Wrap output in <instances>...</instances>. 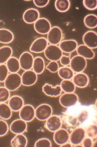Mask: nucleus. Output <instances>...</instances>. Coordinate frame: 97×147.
<instances>
[{"instance_id": "obj_1", "label": "nucleus", "mask_w": 97, "mask_h": 147, "mask_svg": "<svg viewBox=\"0 0 97 147\" xmlns=\"http://www.w3.org/2000/svg\"><path fill=\"white\" fill-rule=\"evenodd\" d=\"M5 87L10 91H15L21 87V76L18 73H10L4 82Z\"/></svg>"}, {"instance_id": "obj_2", "label": "nucleus", "mask_w": 97, "mask_h": 147, "mask_svg": "<svg viewBox=\"0 0 97 147\" xmlns=\"http://www.w3.org/2000/svg\"><path fill=\"white\" fill-rule=\"evenodd\" d=\"M53 112V108L49 104H40L35 109V117L39 121H46L52 115Z\"/></svg>"}, {"instance_id": "obj_3", "label": "nucleus", "mask_w": 97, "mask_h": 147, "mask_svg": "<svg viewBox=\"0 0 97 147\" xmlns=\"http://www.w3.org/2000/svg\"><path fill=\"white\" fill-rule=\"evenodd\" d=\"M44 53L45 57L50 61H58L63 55V52L57 45H48Z\"/></svg>"}, {"instance_id": "obj_4", "label": "nucleus", "mask_w": 97, "mask_h": 147, "mask_svg": "<svg viewBox=\"0 0 97 147\" xmlns=\"http://www.w3.org/2000/svg\"><path fill=\"white\" fill-rule=\"evenodd\" d=\"M70 65L74 73H81L86 68L87 61L86 59L78 55L71 59Z\"/></svg>"}, {"instance_id": "obj_5", "label": "nucleus", "mask_w": 97, "mask_h": 147, "mask_svg": "<svg viewBox=\"0 0 97 147\" xmlns=\"http://www.w3.org/2000/svg\"><path fill=\"white\" fill-rule=\"evenodd\" d=\"M79 100L78 96L75 93H64L59 98V103L62 107L70 108L76 104Z\"/></svg>"}, {"instance_id": "obj_6", "label": "nucleus", "mask_w": 97, "mask_h": 147, "mask_svg": "<svg viewBox=\"0 0 97 147\" xmlns=\"http://www.w3.org/2000/svg\"><path fill=\"white\" fill-rule=\"evenodd\" d=\"M63 37V32L60 28L58 26L52 27L51 30L47 34L48 43L51 45H57L60 43Z\"/></svg>"}, {"instance_id": "obj_7", "label": "nucleus", "mask_w": 97, "mask_h": 147, "mask_svg": "<svg viewBox=\"0 0 97 147\" xmlns=\"http://www.w3.org/2000/svg\"><path fill=\"white\" fill-rule=\"evenodd\" d=\"M20 118L26 122L32 121L35 118V108L31 104L24 105L19 111Z\"/></svg>"}, {"instance_id": "obj_8", "label": "nucleus", "mask_w": 97, "mask_h": 147, "mask_svg": "<svg viewBox=\"0 0 97 147\" xmlns=\"http://www.w3.org/2000/svg\"><path fill=\"white\" fill-rule=\"evenodd\" d=\"M86 136L85 129L84 128L78 127L73 129L70 134L69 140L73 146H76L81 144Z\"/></svg>"}, {"instance_id": "obj_9", "label": "nucleus", "mask_w": 97, "mask_h": 147, "mask_svg": "<svg viewBox=\"0 0 97 147\" xmlns=\"http://www.w3.org/2000/svg\"><path fill=\"white\" fill-rule=\"evenodd\" d=\"M34 29L37 33L46 35L49 33L52 28L51 23L45 18H39L34 23Z\"/></svg>"}, {"instance_id": "obj_10", "label": "nucleus", "mask_w": 97, "mask_h": 147, "mask_svg": "<svg viewBox=\"0 0 97 147\" xmlns=\"http://www.w3.org/2000/svg\"><path fill=\"white\" fill-rule=\"evenodd\" d=\"M33 55L28 52H24L19 57V64L21 69L24 71L31 70L33 64Z\"/></svg>"}, {"instance_id": "obj_11", "label": "nucleus", "mask_w": 97, "mask_h": 147, "mask_svg": "<svg viewBox=\"0 0 97 147\" xmlns=\"http://www.w3.org/2000/svg\"><path fill=\"white\" fill-rule=\"evenodd\" d=\"M62 125V120L58 115H52L46 120L45 126L48 131L54 133L61 128Z\"/></svg>"}, {"instance_id": "obj_12", "label": "nucleus", "mask_w": 97, "mask_h": 147, "mask_svg": "<svg viewBox=\"0 0 97 147\" xmlns=\"http://www.w3.org/2000/svg\"><path fill=\"white\" fill-rule=\"evenodd\" d=\"M48 46L46 38L40 37L34 40L30 47V51L34 53H41L44 52Z\"/></svg>"}, {"instance_id": "obj_13", "label": "nucleus", "mask_w": 97, "mask_h": 147, "mask_svg": "<svg viewBox=\"0 0 97 147\" xmlns=\"http://www.w3.org/2000/svg\"><path fill=\"white\" fill-rule=\"evenodd\" d=\"M21 83L25 86H33L37 82V75L32 70L25 71L21 76Z\"/></svg>"}, {"instance_id": "obj_14", "label": "nucleus", "mask_w": 97, "mask_h": 147, "mask_svg": "<svg viewBox=\"0 0 97 147\" xmlns=\"http://www.w3.org/2000/svg\"><path fill=\"white\" fill-rule=\"evenodd\" d=\"M9 129L14 134H22L27 130V122L21 118L17 119L11 123Z\"/></svg>"}, {"instance_id": "obj_15", "label": "nucleus", "mask_w": 97, "mask_h": 147, "mask_svg": "<svg viewBox=\"0 0 97 147\" xmlns=\"http://www.w3.org/2000/svg\"><path fill=\"white\" fill-rule=\"evenodd\" d=\"M83 42L85 45L91 49L97 47V34L93 31H88L83 35Z\"/></svg>"}, {"instance_id": "obj_16", "label": "nucleus", "mask_w": 97, "mask_h": 147, "mask_svg": "<svg viewBox=\"0 0 97 147\" xmlns=\"http://www.w3.org/2000/svg\"><path fill=\"white\" fill-rule=\"evenodd\" d=\"M70 138V134L67 129L61 128L55 131L54 134V140L56 144L62 146L68 142Z\"/></svg>"}, {"instance_id": "obj_17", "label": "nucleus", "mask_w": 97, "mask_h": 147, "mask_svg": "<svg viewBox=\"0 0 97 147\" xmlns=\"http://www.w3.org/2000/svg\"><path fill=\"white\" fill-rule=\"evenodd\" d=\"M39 11L35 8H29L26 10L23 14V20L28 24H34L39 19Z\"/></svg>"}, {"instance_id": "obj_18", "label": "nucleus", "mask_w": 97, "mask_h": 147, "mask_svg": "<svg viewBox=\"0 0 97 147\" xmlns=\"http://www.w3.org/2000/svg\"><path fill=\"white\" fill-rule=\"evenodd\" d=\"M72 82L75 86L78 88H84L88 86L89 82L88 76L83 72L74 74L72 78Z\"/></svg>"}, {"instance_id": "obj_19", "label": "nucleus", "mask_w": 97, "mask_h": 147, "mask_svg": "<svg viewBox=\"0 0 97 147\" xmlns=\"http://www.w3.org/2000/svg\"><path fill=\"white\" fill-rule=\"evenodd\" d=\"M78 46L77 42L74 40H62L59 45V48L63 52L69 54L75 51Z\"/></svg>"}, {"instance_id": "obj_20", "label": "nucleus", "mask_w": 97, "mask_h": 147, "mask_svg": "<svg viewBox=\"0 0 97 147\" xmlns=\"http://www.w3.org/2000/svg\"><path fill=\"white\" fill-rule=\"evenodd\" d=\"M8 104L12 111L19 112L24 106V100L20 96L14 95L10 96Z\"/></svg>"}, {"instance_id": "obj_21", "label": "nucleus", "mask_w": 97, "mask_h": 147, "mask_svg": "<svg viewBox=\"0 0 97 147\" xmlns=\"http://www.w3.org/2000/svg\"><path fill=\"white\" fill-rule=\"evenodd\" d=\"M42 91L48 96L58 97L61 94L62 91L60 85L53 87L49 83H46L42 87Z\"/></svg>"}, {"instance_id": "obj_22", "label": "nucleus", "mask_w": 97, "mask_h": 147, "mask_svg": "<svg viewBox=\"0 0 97 147\" xmlns=\"http://www.w3.org/2000/svg\"><path fill=\"white\" fill-rule=\"evenodd\" d=\"M76 50L78 55L81 56L85 59H93L95 56V52L92 49L84 45H80L78 46Z\"/></svg>"}, {"instance_id": "obj_23", "label": "nucleus", "mask_w": 97, "mask_h": 147, "mask_svg": "<svg viewBox=\"0 0 97 147\" xmlns=\"http://www.w3.org/2000/svg\"><path fill=\"white\" fill-rule=\"evenodd\" d=\"M27 144V138L23 134H16L11 140V146L13 147H25Z\"/></svg>"}, {"instance_id": "obj_24", "label": "nucleus", "mask_w": 97, "mask_h": 147, "mask_svg": "<svg viewBox=\"0 0 97 147\" xmlns=\"http://www.w3.org/2000/svg\"><path fill=\"white\" fill-rule=\"evenodd\" d=\"M9 72L10 73H18L21 69L19 59L14 57H11L5 63Z\"/></svg>"}, {"instance_id": "obj_25", "label": "nucleus", "mask_w": 97, "mask_h": 147, "mask_svg": "<svg viewBox=\"0 0 97 147\" xmlns=\"http://www.w3.org/2000/svg\"><path fill=\"white\" fill-rule=\"evenodd\" d=\"M14 36L11 31L5 28L0 29V43L8 44L13 42Z\"/></svg>"}, {"instance_id": "obj_26", "label": "nucleus", "mask_w": 97, "mask_h": 147, "mask_svg": "<svg viewBox=\"0 0 97 147\" xmlns=\"http://www.w3.org/2000/svg\"><path fill=\"white\" fill-rule=\"evenodd\" d=\"M13 50L9 46L0 47V64H5L12 57Z\"/></svg>"}, {"instance_id": "obj_27", "label": "nucleus", "mask_w": 97, "mask_h": 147, "mask_svg": "<svg viewBox=\"0 0 97 147\" xmlns=\"http://www.w3.org/2000/svg\"><path fill=\"white\" fill-rule=\"evenodd\" d=\"M45 68L44 60L41 57H37L34 58L32 69L37 74L39 75L42 73Z\"/></svg>"}, {"instance_id": "obj_28", "label": "nucleus", "mask_w": 97, "mask_h": 147, "mask_svg": "<svg viewBox=\"0 0 97 147\" xmlns=\"http://www.w3.org/2000/svg\"><path fill=\"white\" fill-rule=\"evenodd\" d=\"M58 75L63 80H71L74 75V73L70 67L63 66L59 68Z\"/></svg>"}, {"instance_id": "obj_29", "label": "nucleus", "mask_w": 97, "mask_h": 147, "mask_svg": "<svg viewBox=\"0 0 97 147\" xmlns=\"http://www.w3.org/2000/svg\"><path fill=\"white\" fill-rule=\"evenodd\" d=\"M12 115V111L6 103H0V117L3 120H8Z\"/></svg>"}, {"instance_id": "obj_30", "label": "nucleus", "mask_w": 97, "mask_h": 147, "mask_svg": "<svg viewBox=\"0 0 97 147\" xmlns=\"http://www.w3.org/2000/svg\"><path fill=\"white\" fill-rule=\"evenodd\" d=\"M61 88L62 91L65 93H74L76 86L71 80H63L61 82Z\"/></svg>"}, {"instance_id": "obj_31", "label": "nucleus", "mask_w": 97, "mask_h": 147, "mask_svg": "<svg viewBox=\"0 0 97 147\" xmlns=\"http://www.w3.org/2000/svg\"><path fill=\"white\" fill-rule=\"evenodd\" d=\"M56 9L60 12H65L70 8V3L68 0H57L54 3Z\"/></svg>"}, {"instance_id": "obj_32", "label": "nucleus", "mask_w": 97, "mask_h": 147, "mask_svg": "<svg viewBox=\"0 0 97 147\" xmlns=\"http://www.w3.org/2000/svg\"><path fill=\"white\" fill-rule=\"evenodd\" d=\"M84 22L85 26L88 28H95L97 26V16L92 14L88 15L84 17Z\"/></svg>"}, {"instance_id": "obj_33", "label": "nucleus", "mask_w": 97, "mask_h": 147, "mask_svg": "<svg viewBox=\"0 0 97 147\" xmlns=\"http://www.w3.org/2000/svg\"><path fill=\"white\" fill-rule=\"evenodd\" d=\"M10 98V93L5 87H0V103H5Z\"/></svg>"}, {"instance_id": "obj_34", "label": "nucleus", "mask_w": 97, "mask_h": 147, "mask_svg": "<svg viewBox=\"0 0 97 147\" xmlns=\"http://www.w3.org/2000/svg\"><path fill=\"white\" fill-rule=\"evenodd\" d=\"M86 134L92 139L97 138V127L96 124H91L87 127L85 130Z\"/></svg>"}, {"instance_id": "obj_35", "label": "nucleus", "mask_w": 97, "mask_h": 147, "mask_svg": "<svg viewBox=\"0 0 97 147\" xmlns=\"http://www.w3.org/2000/svg\"><path fill=\"white\" fill-rule=\"evenodd\" d=\"M34 146L35 147H51L52 146V142L46 138H42L35 142Z\"/></svg>"}, {"instance_id": "obj_36", "label": "nucleus", "mask_w": 97, "mask_h": 147, "mask_svg": "<svg viewBox=\"0 0 97 147\" xmlns=\"http://www.w3.org/2000/svg\"><path fill=\"white\" fill-rule=\"evenodd\" d=\"M8 74L9 71L5 64H0V82H5Z\"/></svg>"}, {"instance_id": "obj_37", "label": "nucleus", "mask_w": 97, "mask_h": 147, "mask_svg": "<svg viewBox=\"0 0 97 147\" xmlns=\"http://www.w3.org/2000/svg\"><path fill=\"white\" fill-rule=\"evenodd\" d=\"M9 127L7 122L3 119H0V137L5 136L8 133Z\"/></svg>"}, {"instance_id": "obj_38", "label": "nucleus", "mask_w": 97, "mask_h": 147, "mask_svg": "<svg viewBox=\"0 0 97 147\" xmlns=\"http://www.w3.org/2000/svg\"><path fill=\"white\" fill-rule=\"evenodd\" d=\"M83 5L84 7L89 10H94L97 7V0H84L83 1Z\"/></svg>"}, {"instance_id": "obj_39", "label": "nucleus", "mask_w": 97, "mask_h": 147, "mask_svg": "<svg viewBox=\"0 0 97 147\" xmlns=\"http://www.w3.org/2000/svg\"><path fill=\"white\" fill-rule=\"evenodd\" d=\"M46 68L51 73H55L59 70V64L57 61H51L46 66Z\"/></svg>"}, {"instance_id": "obj_40", "label": "nucleus", "mask_w": 97, "mask_h": 147, "mask_svg": "<svg viewBox=\"0 0 97 147\" xmlns=\"http://www.w3.org/2000/svg\"><path fill=\"white\" fill-rule=\"evenodd\" d=\"M59 61L62 65L64 66H68L70 65V61H71L70 56V55L68 56L62 55Z\"/></svg>"}, {"instance_id": "obj_41", "label": "nucleus", "mask_w": 97, "mask_h": 147, "mask_svg": "<svg viewBox=\"0 0 97 147\" xmlns=\"http://www.w3.org/2000/svg\"><path fill=\"white\" fill-rule=\"evenodd\" d=\"M33 3L35 6L40 8H42L47 6L50 2L49 0H35Z\"/></svg>"}, {"instance_id": "obj_42", "label": "nucleus", "mask_w": 97, "mask_h": 147, "mask_svg": "<svg viewBox=\"0 0 97 147\" xmlns=\"http://www.w3.org/2000/svg\"><path fill=\"white\" fill-rule=\"evenodd\" d=\"M83 145V147H92L93 145V141L91 138H89L88 136L85 137L84 139H83V141L82 142Z\"/></svg>"}, {"instance_id": "obj_43", "label": "nucleus", "mask_w": 97, "mask_h": 147, "mask_svg": "<svg viewBox=\"0 0 97 147\" xmlns=\"http://www.w3.org/2000/svg\"><path fill=\"white\" fill-rule=\"evenodd\" d=\"M61 146L62 147H72L73 145H72L71 143L68 142H68H67L66 143L63 144V145H62Z\"/></svg>"}]
</instances>
